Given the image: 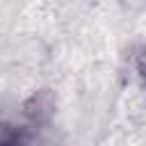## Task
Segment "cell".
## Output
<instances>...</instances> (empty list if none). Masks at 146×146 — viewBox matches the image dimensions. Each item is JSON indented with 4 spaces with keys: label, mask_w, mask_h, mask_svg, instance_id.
Returning <instances> with one entry per match:
<instances>
[{
    "label": "cell",
    "mask_w": 146,
    "mask_h": 146,
    "mask_svg": "<svg viewBox=\"0 0 146 146\" xmlns=\"http://www.w3.org/2000/svg\"><path fill=\"white\" fill-rule=\"evenodd\" d=\"M132 71L141 82H146V46H139L132 52Z\"/></svg>",
    "instance_id": "obj_2"
},
{
    "label": "cell",
    "mask_w": 146,
    "mask_h": 146,
    "mask_svg": "<svg viewBox=\"0 0 146 146\" xmlns=\"http://www.w3.org/2000/svg\"><path fill=\"white\" fill-rule=\"evenodd\" d=\"M52 112H55V96L50 89H39L23 103V114L32 125H46L52 119Z\"/></svg>",
    "instance_id": "obj_1"
}]
</instances>
